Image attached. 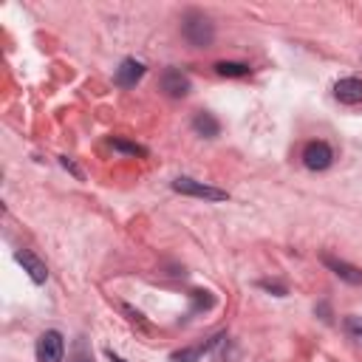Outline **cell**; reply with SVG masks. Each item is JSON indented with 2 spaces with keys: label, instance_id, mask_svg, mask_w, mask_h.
<instances>
[{
  "label": "cell",
  "instance_id": "9",
  "mask_svg": "<svg viewBox=\"0 0 362 362\" xmlns=\"http://www.w3.org/2000/svg\"><path fill=\"white\" fill-rule=\"evenodd\" d=\"M227 340V334H215L209 343H204V345H193V348H184V351H175L173 354V362H198L204 354H209L212 348H218L221 343Z\"/></svg>",
  "mask_w": 362,
  "mask_h": 362
},
{
  "label": "cell",
  "instance_id": "11",
  "mask_svg": "<svg viewBox=\"0 0 362 362\" xmlns=\"http://www.w3.org/2000/svg\"><path fill=\"white\" fill-rule=\"evenodd\" d=\"M193 130H196L198 136H204V139H215V136L221 133V122L215 119L212 114L201 111V114H196V119H193Z\"/></svg>",
  "mask_w": 362,
  "mask_h": 362
},
{
  "label": "cell",
  "instance_id": "5",
  "mask_svg": "<svg viewBox=\"0 0 362 362\" xmlns=\"http://www.w3.org/2000/svg\"><path fill=\"white\" fill-rule=\"evenodd\" d=\"M15 261L23 266V272L34 280V283H46L49 280V269H46V264L34 255V252H28V249H17L15 252Z\"/></svg>",
  "mask_w": 362,
  "mask_h": 362
},
{
  "label": "cell",
  "instance_id": "14",
  "mask_svg": "<svg viewBox=\"0 0 362 362\" xmlns=\"http://www.w3.org/2000/svg\"><path fill=\"white\" fill-rule=\"evenodd\" d=\"M122 311L128 314V320L133 322V325H139L141 331H148V322H144V317H141V311H136L133 306H128V303H122Z\"/></svg>",
  "mask_w": 362,
  "mask_h": 362
},
{
  "label": "cell",
  "instance_id": "10",
  "mask_svg": "<svg viewBox=\"0 0 362 362\" xmlns=\"http://www.w3.org/2000/svg\"><path fill=\"white\" fill-rule=\"evenodd\" d=\"M322 264L329 266L337 277H343L345 283H351V286H356V283H362V272L356 269V266H351V264H345V261H337V258H331V255H322Z\"/></svg>",
  "mask_w": 362,
  "mask_h": 362
},
{
  "label": "cell",
  "instance_id": "19",
  "mask_svg": "<svg viewBox=\"0 0 362 362\" xmlns=\"http://www.w3.org/2000/svg\"><path fill=\"white\" fill-rule=\"evenodd\" d=\"M107 354V359H111V362H128V359H122L119 354H114V351H105Z\"/></svg>",
  "mask_w": 362,
  "mask_h": 362
},
{
  "label": "cell",
  "instance_id": "8",
  "mask_svg": "<svg viewBox=\"0 0 362 362\" xmlns=\"http://www.w3.org/2000/svg\"><path fill=\"white\" fill-rule=\"evenodd\" d=\"M144 77V65L139 62V60H122V65L117 68V85H122V88H133L139 80Z\"/></svg>",
  "mask_w": 362,
  "mask_h": 362
},
{
  "label": "cell",
  "instance_id": "3",
  "mask_svg": "<svg viewBox=\"0 0 362 362\" xmlns=\"http://www.w3.org/2000/svg\"><path fill=\"white\" fill-rule=\"evenodd\" d=\"M303 164L314 173H322L334 164V150L329 141H309L303 148Z\"/></svg>",
  "mask_w": 362,
  "mask_h": 362
},
{
  "label": "cell",
  "instance_id": "4",
  "mask_svg": "<svg viewBox=\"0 0 362 362\" xmlns=\"http://www.w3.org/2000/svg\"><path fill=\"white\" fill-rule=\"evenodd\" d=\"M65 356V337L60 331H43L37 340V362H62Z\"/></svg>",
  "mask_w": 362,
  "mask_h": 362
},
{
  "label": "cell",
  "instance_id": "17",
  "mask_svg": "<svg viewBox=\"0 0 362 362\" xmlns=\"http://www.w3.org/2000/svg\"><path fill=\"white\" fill-rule=\"evenodd\" d=\"M60 162H62V167H65V170H71V173H74V175H77V178H83V170H80V167H77V164H74V162H71V159H68V156H62V159H60Z\"/></svg>",
  "mask_w": 362,
  "mask_h": 362
},
{
  "label": "cell",
  "instance_id": "18",
  "mask_svg": "<svg viewBox=\"0 0 362 362\" xmlns=\"http://www.w3.org/2000/svg\"><path fill=\"white\" fill-rule=\"evenodd\" d=\"M71 362H94V359H91V356L85 354V348L80 345V348H77V356H74V359H71Z\"/></svg>",
  "mask_w": 362,
  "mask_h": 362
},
{
  "label": "cell",
  "instance_id": "6",
  "mask_svg": "<svg viewBox=\"0 0 362 362\" xmlns=\"http://www.w3.org/2000/svg\"><path fill=\"white\" fill-rule=\"evenodd\" d=\"M162 91L173 99H181V96H187L190 94V80L187 74H181L178 68H167L164 74H162Z\"/></svg>",
  "mask_w": 362,
  "mask_h": 362
},
{
  "label": "cell",
  "instance_id": "7",
  "mask_svg": "<svg viewBox=\"0 0 362 362\" xmlns=\"http://www.w3.org/2000/svg\"><path fill=\"white\" fill-rule=\"evenodd\" d=\"M334 96L343 102V105H359L362 102V80L356 77H345L334 85Z\"/></svg>",
  "mask_w": 362,
  "mask_h": 362
},
{
  "label": "cell",
  "instance_id": "13",
  "mask_svg": "<svg viewBox=\"0 0 362 362\" xmlns=\"http://www.w3.org/2000/svg\"><path fill=\"white\" fill-rule=\"evenodd\" d=\"M111 148L119 150V153H128V156H148V150H144L141 144H133V141H125V139H114Z\"/></svg>",
  "mask_w": 362,
  "mask_h": 362
},
{
  "label": "cell",
  "instance_id": "2",
  "mask_svg": "<svg viewBox=\"0 0 362 362\" xmlns=\"http://www.w3.org/2000/svg\"><path fill=\"white\" fill-rule=\"evenodd\" d=\"M173 190L181 193V196H193V198H204V201H227V190L221 187H212V184H204V181H196L190 175H178L173 181Z\"/></svg>",
  "mask_w": 362,
  "mask_h": 362
},
{
  "label": "cell",
  "instance_id": "16",
  "mask_svg": "<svg viewBox=\"0 0 362 362\" xmlns=\"http://www.w3.org/2000/svg\"><path fill=\"white\" fill-rule=\"evenodd\" d=\"M345 329H348L351 334H356V337H362V322H359L356 317H348V322H345Z\"/></svg>",
  "mask_w": 362,
  "mask_h": 362
},
{
  "label": "cell",
  "instance_id": "12",
  "mask_svg": "<svg viewBox=\"0 0 362 362\" xmlns=\"http://www.w3.org/2000/svg\"><path fill=\"white\" fill-rule=\"evenodd\" d=\"M215 74L218 77H230V80H238V77H249V65L246 62H215Z\"/></svg>",
  "mask_w": 362,
  "mask_h": 362
},
{
  "label": "cell",
  "instance_id": "15",
  "mask_svg": "<svg viewBox=\"0 0 362 362\" xmlns=\"http://www.w3.org/2000/svg\"><path fill=\"white\" fill-rule=\"evenodd\" d=\"M261 288H266V292H275L277 298H283V295H286V288H283V286H277V283H269V280H261Z\"/></svg>",
  "mask_w": 362,
  "mask_h": 362
},
{
  "label": "cell",
  "instance_id": "1",
  "mask_svg": "<svg viewBox=\"0 0 362 362\" xmlns=\"http://www.w3.org/2000/svg\"><path fill=\"white\" fill-rule=\"evenodd\" d=\"M181 34H184V40H187L190 46L207 49V46H212V40H215V26H212V20H209L204 12L190 9V12L184 15V20H181Z\"/></svg>",
  "mask_w": 362,
  "mask_h": 362
}]
</instances>
